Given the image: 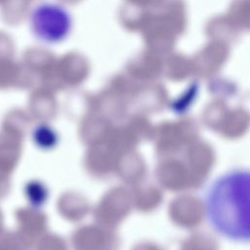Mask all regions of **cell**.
Returning a JSON list of instances; mask_svg holds the SVG:
<instances>
[{
  "instance_id": "6da1fadb",
  "label": "cell",
  "mask_w": 250,
  "mask_h": 250,
  "mask_svg": "<svg viewBox=\"0 0 250 250\" xmlns=\"http://www.w3.org/2000/svg\"><path fill=\"white\" fill-rule=\"evenodd\" d=\"M205 216L225 238L250 242V169L229 170L216 178L204 195Z\"/></svg>"
},
{
  "instance_id": "7a4b0ae2",
  "label": "cell",
  "mask_w": 250,
  "mask_h": 250,
  "mask_svg": "<svg viewBox=\"0 0 250 250\" xmlns=\"http://www.w3.org/2000/svg\"><path fill=\"white\" fill-rule=\"evenodd\" d=\"M29 26L37 40L46 44H58L71 32L72 17L62 4L42 2L30 12Z\"/></svg>"
}]
</instances>
